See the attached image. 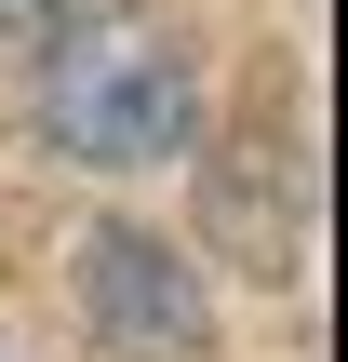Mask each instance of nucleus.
<instances>
[{
  "label": "nucleus",
  "instance_id": "nucleus-2",
  "mask_svg": "<svg viewBox=\"0 0 348 362\" xmlns=\"http://www.w3.org/2000/svg\"><path fill=\"white\" fill-rule=\"evenodd\" d=\"M80 322L107 362H201L215 349V296L161 228H94L80 242Z\"/></svg>",
  "mask_w": 348,
  "mask_h": 362
},
{
  "label": "nucleus",
  "instance_id": "nucleus-3",
  "mask_svg": "<svg viewBox=\"0 0 348 362\" xmlns=\"http://www.w3.org/2000/svg\"><path fill=\"white\" fill-rule=\"evenodd\" d=\"M215 242H228L241 269H268V282L308 269V148H295V134H241V148L215 161Z\"/></svg>",
  "mask_w": 348,
  "mask_h": 362
},
{
  "label": "nucleus",
  "instance_id": "nucleus-4",
  "mask_svg": "<svg viewBox=\"0 0 348 362\" xmlns=\"http://www.w3.org/2000/svg\"><path fill=\"white\" fill-rule=\"evenodd\" d=\"M67 27V0H0V40H54Z\"/></svg>",
  "mask_w": 348,
  "mask_h": 362
},
{
  "label": "nucleus",
  "instance_id": "nucleus-5",
  "mask_svg": "<svg viewBox=\"0 0 348 362\" xmlns=\"http://www.w3.org/2000/svg\"><path fill=\"white\" fill-rule=\"evenodd\" d=\"M0 362H13V349H0Z\"/></svg>",
  "mask_w": 348,
  "mask_h": 362
},
{
  "label": "nucleus",
  "instance_id": "nucleus-1",
  "mask_svg": "<svg viewBox=\"0 0 348 362\" xmlns=\"http://www.w3.org/2000/svg\"><path fill=\"white\" fill-rule=\"evenodd\" d=\"M40 54V134L54 161L80 175H148V161H188L201 148V67L188 40L148 13V0H67Z\"/></svg>",
  "mask_w": 348,
  "mask_h": 362
}]
</instances>
